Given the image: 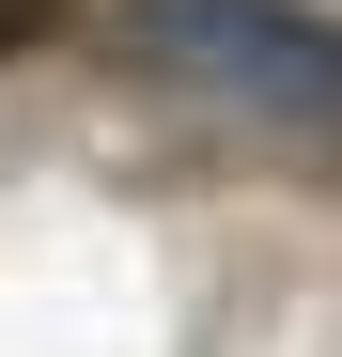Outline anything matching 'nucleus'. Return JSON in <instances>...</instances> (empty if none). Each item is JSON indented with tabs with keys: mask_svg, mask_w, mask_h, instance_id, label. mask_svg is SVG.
<instances>
[{
	"mask_svg": "<svg viewBox=\"0 0 342 357\" xmlns=\"http://www.w3.org/2000/svg\"><path fill=\"white\" fill-rule=\"evenodd\" d=\"M140 63L187 78L202 109L234 125H280V140H342V31L311 0H125Z\"/></svg>",
	"mask_w": 342,
	"mask_h": 357,
	"instance_id": "obj_1",
	"label": "nucleus"
},
{
	"mask_svg": "<svg viewBox=\"0 0 342 357\" xmlns=\"http://www.w3.org/2000/svg\"><path fill=\"white\" fill-rule=\"evenodd\" d=\"M47 16H63V0H0V47H16V31H47Z\"/></svg>",
	"mask_w": 342,
	"mask_h": 357,
	"instance_id": "obj_2",
	"label": "nucleus"
}]
</instances>
